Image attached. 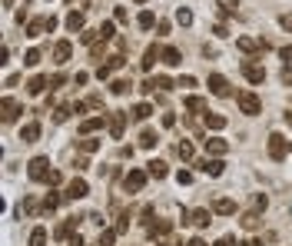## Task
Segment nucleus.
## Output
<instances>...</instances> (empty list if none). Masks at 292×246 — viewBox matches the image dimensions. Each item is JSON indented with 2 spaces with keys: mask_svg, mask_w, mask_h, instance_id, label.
<instances>
[{
  "mask_svg": "<svg viewBox=\"0 0 292 246\" xmlns=\"http://www.w3.org/2000/svg\"><path fill=\"white\" fill-rule=\"evenodd\" d=\"M27 173H30V180H37V183H50L53 170H50V160L47 157H33L30 167H27Z\"/></svg>",
  "mask_w": 292,
  "mask_h": 246,
  "instance_id": "obj_1",
  "label": "nucleus"
},
{
  "mask_svg": "<svg viewBox=\"0 0 292 246\" xmlns=\"http://www.w3.org/2000/svg\"><path fill=\"white\" fill-rule=\"evenodd\" d=\"M176 153H180L183 160H193V157H196V153H193V143H186V140H183L180 146H176Z\"/></svg>",
  "mask_w": 292,
  "mask_h": 246,
  "instance_id": "obj_40",
  "label": "nucleus"
},
{
  "mask_svg": "<svg viewBox=\"0 0 292 246\" xmlns=\"http://www.w3.org/2000/svg\"><path fill=\"white\" fill-rule=\"evenodd\" d=\"M73 233H77V216H67V220L56 226V239H73Z\"/></svg>",
  "mask_w": 292,
  "mask_h": 246,
  "instance_id": "obj_17",
  "label": "nucleus"
},
{
  "mask_svg": "<svg viewBox=\"0 0 292 246\" xmlns=\"http://www.w3.org/2000/svg\"><path fill=\"white\" fill-rule=\"evenodd\" d=\"M113 20H116V24H127V20H130L127 7H116V14H113Z\"/></svg>",
  "mask_w": 292,
  "mask_h": 246,
  "instance_id": "obj_48",
  "label": "nucleus"
},
{
  "mask_svg": "<svg viewBox=\"0 0 292 246\" xmlns=\"http://www.w3.org/2000/svg\"><path fill=\"white\" fill-rule=\"evenodd\" d=\"M285 123H289V127H292V110H285Z\"/></svg>",
  "mask_w": 292,
  "mask_h": 246,
  "instance_id": "obj_59",
  "label": "nucleus"
},
{
  "mask_svg": "<svg viewBox=\"0 0 292 246\" xmlns=\"http://www.w3.org/2000/svg\"><path fill=\"white\" fill-rule=\"evenodd\" d=\"M216 7H219V14H222V17H229V14H236L239 0H216Z\"/></svg>",
  "mask_w": 292,
  "mask_h": 246,
  "instance_id": "obj_30",
  "label": "nucleus"
},
{
  "mask_svg": "<svg viewBox=\"0 0 292 246\" xmlns=\"http://www.w3.org/2000/svg\"><path fill=\"white\" fill-rule=\"evenodd\" d=\"M289 153H292V143H289Z\"/></svg>",
  "mask_w": 292,
  "mask_h": 246,
  "instance_id": "obj_62",
  "label": "nucleus"
},
{
  "mask_svg": "<svg viewBox=\"0 0 292 246\" xmlns=\"http://www.w3.org/2000/svg\"><path fill=\"white\" fill-rule=\"evenodd\" d=\"M213 213H219V216L236 213V200H229V196H216V200H213Z\"/></svg>",
  "mask_w": 292,
  "mask_h": 246,
  "instance_id": "obj_14",
  "label": "nucleus"
},
{
  "mask_svg": "<svg viewBox=\"0 0 292 246\" xmlns=\"http://www.w3.org/2000/svg\"><path fill=\"white\" fill-rule=\"evenodd\" d=\"M153 80H156V87H159V90H169V87H173V80L163 77V73H159V77H153Z\"/></svg>",
  "mask_w": 292,
  "mask_h": 246,
  "instance_id": "obj_49",
  "label": "nucleus"
},
{
  "mask_svg": "<svg viewBox=\"0 0 292 246\" xmlns=\"http://www.w3.org/2000/svg\"><path fill=\"white\" fill-rule=\"evenodd\" d=\"M70 113H73V104H64V107H56L53 120H56V123H64V120H70Z\"/></svg>",
  "mask_w": 292,
  "mask_h": 246,
  "instance_id": "obj_37",
  "label": "nucleus"
},
{
  "mask_svg": "<svg viewBox=\"0 0 292 246\" xmlns=\"http://www.w3.org/2000/svg\"><path fill=\"white\" fill-rule=\"evenodd\" d=\"M266 207H269V200L259 193V196H256V210H266Z\"/></svg>",
  "mask_w": 292,
  "mask_h": 246,
  "instance_id": "obj_55",
  "label": "nucleus"
},
{
  "mask_svg": "<svg viewBox=\"0 0 292 246\" xmlns=\"http://www.w3.org/2000/svg\"><path fill=\"white\" fill-rule=\"evenodd\" d=\"M136 4H146V0H136Z\"/></svg>",
  "mask_w": 292,
  "mask_h": 246,
  "instance_id": "obj_61",
  "label": "nucleus"
},
{
  "mask_svg": "<svg viewBox=\"0 0 292 246\" xmlns=\"http://www.w3.org/2000/svg\"><path fill=\"white\" fill-rule=\"evenodd\" d=\"M24 64H27V67H37V64H40V50H27V54H24Z\"/></svg>",
  "mask_w": 292,
  "mask_h": 246,
  "instance_id": "obj_43",
  "label": "nucleus"
},
{
  "mask_svg": "<svg viewBox=\"0 0 292 246\" xmlns=\"http://www.w3.org/2000/svg\"><path fill=\"white\" fill-rule=\"evenodd\" d=\"M47 83H50V80H47V77H40V73H37V77H30V80H27V93L40 96L43 90H47Z\"/></svg>",
  "mask_w": 292,
  "mask_h": 246,
  "instance_id": "obj_20",
  "label": "nucleus"
},
{
  "mask_svg": "<svg viewBox=\"0 0 292 246\" xmlns=\"http://www.w3.org/2000/svg\"><path fill=\"white\" fill-rule=\"evenodd\" d=\"M140 146H143V150H153V146H156V133H153V130H143V133H140Z\"/></svg>",
  "mask_w": 292,
  "mask_h": 246,
  "instance_id": "obj_32",
  "label": "nucleus"
},
{
  "mask_svg": "<svg viewBox=\"0 0 292 246\" xmlns=\"http://www.w3.org/2000/svg\"><path fill=\"white\" fill-rule=\"evenodd\" d=\"M176 180H180V186H186V183H193V173H190V170H180Z\"/></svg>",
  "mask_w": 292,
  "mask_h": 246,
  "instance_id": "obj_50",
  "label": "nucleus"
},
{
  "mask_svg": "<svg viewBox=\"0 0 292 246\" xmlns=\"http://www.w3.org/2000/svg\"><path fill=\"white\" fill-rule=\"evenodd\" d=\"M113 230H116V233H127V230H130V213H123V216H120V223L113 226Z\"/></svg>",
  "mask_w": 292,
  "mask_h": 246,
  "instance_id": "obj_45",
  "label": "nucleus"
},
{
  "mask_svg": "<svg viewBox=\"0 0 292 246\" xmlns=\"http://www.w3.org/2000/svg\"><path fill=\"white\" fill-rule=\"evenodd\" d=\"M146 173H150V176H156V180H163V176L169 173V170H166V163H163V160H150V163H146Z\"/></svg>",
  "mask_w": 292,
  "mask_h": 246,
  "instance_id": "obj_22",
  "label": "nucleus"
},
{
  "mask_svg": "<svg viewBox=\"0 0 292 246\" xmlns=\"http://www.w3.org/2000/svg\"><path fill=\"white\" fill-rule=\"evenodd\" d=\"M206 153H209V157H226V153H229V140H222V136H209V140H206Z\"/></svg>",
  "mask_w": 292,
  "mask_h": 246,
  "instance_id": "obj_12",
  "label": "nucleus"
},
{
  "mask_svg": "<svg viewBox=\"0 0 292 246\" xmlns=\"http://www.w3.org/2000/svg\"><path fill=\"white\" fill-rule=\"evenodd\" d=\"M209 93L213 96H229L232 93V90H229V80L222 77V73H213V77H209Z\"/></svg>",
  "mask_w": 292,
  "mask_h": 246,
  "instance_id": "obj_10",
  "label": "nucleus"
},
{
  "mask_svg": "<svg viewBox=\"0 0 292 246\" xmlns=\"http://www.w3.org/2000/svg\"><path fill=\"white\" fill-rule=\"evenodd\" d=\"M243 77L249 80V83H262V80H266V70H262L259 64H253V60H246V64H243Z\"/></svg>",
  "mask_w": 292,
  "mask_h": 246,
  "instance_id": "obj_13",
  "label": "nucleus"
},
{
  "mask_svg": "<svg viewBox=\"0 0 292 246\" xmlns=\"http://www.w3.org/2000/svg\"><path fill=\"white\" fill-rule=\"evenodd\" d=\"M216 246H236V239H232V236H226V239H219Z\"/></svg>",
  "mask_w": 292,
  "mask_h": 246,
  "instance_id": "obj_56",
  "label": "nucleus"
},
{
  "mask_svg": "<svg viewBox=\"0 0 292 246\" xmlns=\"http://www.w3.org/2000/svg\"><path fill=\"white\" fill-rule=\"evenodd\" d=\"M130 117H133V120H146V117H153V107L150 104H136L133 110H130Z\"/></svg>",
  "mask_w": 292,
  "mask_h": 246,
  "instance_id": "obj_27",
  "label": "nucleus"
},
{
  "mask_svg": "<svg viewBox=\"0 0 292 246\" xmlns=\"http://www.w3.org/2000/svg\"><path fill=\"white\" fill-rule=\"evenodd\" d=\"M50 30V17H37V20H30L27 24V37H40V33Z\"/></svg>",
  "mask_w": 292,
  "mask_h": 246,
  "instance_id": "obj_18",
  "label": "nucleus"
},
{
  "mask_svg": "<svg viewBox=\"0 0 292 246\" xmlns=\"http://www.w3.org/2000/svg\"><path fill=\"white\" fill-rule=\"evenodd\" d=\"M206 127H209V130H222V127H226V117H219V113H206Z\"/></svg>",
  "mask_w": 292,
  "mask_h": 246,
  "instance_id": "obj_31",
  "label": "nucleus"
},
{
  "mask_svg": "<svg viewBox=\"0 0 292 246\" xmlns=\"http://www.w3.org/2000/svg\"><path fill=\"white\" fill-rule=\"evenodd\" d=\"M87 193H90L87 180H80V176H73V180H70V186H67V193H64V200H83Z\"/></svg>",
  "mask_w": 292,
  "mask_h": 246,
  "instance_id": "obj_8",
  "label": "nucleus"
},
{
  "mask_svg": "<svg viewBox=\"0 0 292 246\" xmlns=\"http://www.w3.org/2000/svg\"><path fill=\"white\" fill-rule=\"evenodd\" d=\"M239 223H243V230H256V226H259V213H256V210H253V213H243Z\"/></svg>",
  "mask_w": 292,
  "mask_h": 246,
  "instance_id": "obj_33",
  "label": "nucleus"
},
{
  "mask_svg": "<svg viewBox=\"0 0 292 246\" xmlns=\"http://www.w3.org/2000/svg\"><path fill=\"white\" fill-rule=\"evenodd\" d=\"M20 213H37V203H33V200H24V207H20Z\"/></svg>",
  "mask_w": 292,
  "mask_h": 246,
  "instance_id": "obj_52",
  "label": "nucleus"
},
{
  "mask_svg": "<svg viewBox=\"0 0 292 246\" xmlns=\"http://www.w3.org/2000/svg\"><path fill=\"white\" fill-rule=\"evenodd\" d=\"M110 73H113V70H110V67H106V64H103L100 70H96V77H100V80H106V77H110Z\"/></svg>",
  "mask_w": 292,
  "mask_h": 246,
  "instance_id": "obj_54",
  "label": "nucleus"
},
{
  "mask_svg": "<svg viewBox=\"0 0 292 246\" xmlns=\"http://www.w3.org/2000/svg\"><path fill=\"white\" fill-rule=\"evenodd\" d=\"M159 57H163V50H159L156 43H150V47H146V54H143V70H153V64H156Z\"/></svg>",
  "mask_w": 292,
  "mask_h": 246,
  "instance_id": "obj_19",
  "label": "nucleus"
},
{
  "mask_svg": "<svg viewBox=\"0 0 292 246\" xmlns=\"http://www.w3.org/2000/svg\"><path fill=\"white\" fill-rule=\"evenodd\" d=\"M67 30H70V33H80V30H83V14H77V10H73V14H67Z\"/></svg>",
  "mask_w": 292,
  "mask_h": 246,
  "instance_id": "obj_25",
  "label": "nucleus"
},
{
  "mask_svg": "<svg viewBox=\"0 0 292 246\" xmlns=\"http://www.w3.org/2000/svg\"><path fill=\"white\" fill-rule=\"evenodd\" d=\"M169 230H173V223H169V220L150 223V239H156V243H159V239H166V236H169Z\"/></svg>",
  "mask_w": 292,
  "mask_h": 246,
  "instance_id": "obj_15",
  "label": "nucleus"
},
{
  "mask_svg": "<svg viewBox=\"0 0 292 246\" xmlns=\"http://www.w3.org/2000/svg\"><path fill=\"white\" fill-rule=\"evenodd\" d=\"M136 24H140V27H143V30H150V27H153V24H156V17H153V10H143V14H140V17H136Z\"/></svg>",
  "mask_w": 292,
  "mask_h": 246,
  "instance_id": "obj_35",
  "label": "nucleus"
},
{
  "mask_svg": "<svg viewBox=\"0 0 292 246\" xmlns=\"http://www.w3.org/2000/svg\"><path fill=\"white\" fill-rule=\"evenodd\" d=\"M285 153H289V140L282 133H269V157L279 163V160H285Z\"/></svg>",
  "mask_w": 292,
  "mask_h": 246,
  "instance_id": "obj_3",
  "label": "nucleus"
},
{
  "mask_svg": "<svg viewBox=\"0 0 292 246\" xmlns=\"http://www.w3.org/2000/svg\"><path fill=\"white\" fill-rule=\"evenodd\" d=\"M37 136H40V123H37V120H33V123H27V127L20 130V140H24V143H33Z\"/></svg>",
  "mask_w": 292,
  "mask_h": 246,
  "instance_id": "obj_24",
  "label": "nucleus"
},
{
  "mask_svg": "<svg viewBox=\"0 0 292 246\" xmlns=\"http://www.w3.org/2000/svg\"><path fill=\"white\" fill-rule=\"evenodd\" d=\"M83 104H87V107H93V110H100V113H103V96H100V93L87 96V100H83Z\"/></svg>",
  "mask_w": 292,
  "mask_h": 246,
  "instance_id": "obj_44",
  "label": "nucleus"
},
{
  "mask_svg": "<svg viewBox=\"0 0 292 246\" xmlns=\"http://www.w3.org/2000/svg\"><path fill=\"white\" fill-rule=\"evenodd\" d=\"M127 117H130V113H123V110H113V113H110L106 127H110V136H113V140H120V136H123V130H127Z\"/></svg>",
  "mask_w": 292,
  "mask_h": 246,
  "instance_id": "obj_4",
  "label": "nucleus"
},
{
  "mask_svg": "<svg viewBox=\"0 0 292 246\" xmlns=\"http://www.w3.org/2000/svg\"><path fill=\"white\" fill-rule=\"evenodd\" d=\"M236 246H253V243H236Z\"/></svg>",
  "mask_w": 292,
  "mask_h": 246,
  "instance_id": "obj_60",
  "label": "nucleus"
},
{
  "mask_svg": "<svg viewBox=\"0 0 292 246\" xmlns=\"http://www.w3.org/2000/svg\"><path fill=\"white\" fill-rule=\"evenodd\" d=\"M116 236H120L116 230H103L100 239H96V246H113V239H116Z\"/></svg>",
  "mask_w": 292,
  "mask_h": 246,
  "instance_id": "obj_38",
  "label": "nucleus"
},
{
  "mask_svg": "<svg viewBox=\"0 0 292 246\" xmlns=\"http://www.w3.org/2000/svg\"><path fill=\"white\" fill-rule=\"evenodd\" d=\"M96 30H100V40H103V43H106V40L113 37V30H116V20H103V24L96 27Z\"/></svg>",
  "mask_w": 292,
  "mask_h": 246,
  "instance_id": "obj_29",
  "label": "nucleus"
},
{
  "mask_svg": "<svg viewBox=\"0 0 292 246\" xmlns=\"http://www.w3.org/2000/svg\"><path fill=\"white\" fill-rule=\"evenodd\" d=\"M127 87H130L127 80H113V83H110V90H113V93H127Z\"/></svg>",
  "mask_w": 292,
  "mask_h": 246,
  "instance_id": "obj_46",
  "label": "nucleus"
},
{
  "mask_svg": "<svg viewBox=\"0 0 292 246\" xmlns=\"http://www.w3.org/2000/svg\"><path fill=\"white\" fill-rule=\"evenodd\" d=\"M236 47L243 50V54H266L269 43H266V40H256V37H239Z\"/></svg>",
  "mask_w": 292,
  "mask_h": 246,
  "instance_id": "obj_7",
  "label": "nucleus"
},
{
  "mask_svg": "<svg viewBox=\"0 0 292 246\" xmlns=\"http://www.w3.org/2000/svg\"><path fill=\"white\" fill-rule=\"evenodd\" d=\"M213 33H216V37H229V30H226V24H216V27H213Z\"/></svg>",
  "mask_w": 292,
  "mask_h": 246,
  "instance_id": "obj_53",
  "label": "nucleus"
},
{
  "mask_svg": "<svg viewBox=\"0 0 292 246\" xmlns=\"http://www.w3.org/2000/svg\"><path fill=\"white\" fill-rule=\"evenodd\" d=\"M100 40V30H83L80 33V43H96Z\"/></svg>",
  "mask_w": 292,
  "mask_h": 246,
  "instance_id": "obj_42",
  "label": "nucleus"
},
{
  "mask_svg": "<svg viewBox=\"0 0 292 246\" xmlns=\"http://www.w3.org/2000/svg\"><path fill=\"white\" fill-rule=\"evenodd\" d=\"M30 246H47V230H43V226H37V230L30 233Z\"/></svg>",
  "mask_w": 292,
  "mask_h": 246,
  "instance_id": "obj_34",
  "label": "nucleus"
},
{
  "mask_svg": "<svg viewBox=\"0 0 292 246\" xmlns=\"http://www.w3.org/2000/svg\"><path fill=\"white\" fill-rule=\"evenodd\" d=\"M123 64H127V60H123V54H113V57H106V67H110V70H120Z\"/></svg>",
  "mask_w": 292,
  "mask_h": 246,
  "instance_id": "obj_41",
  "label": "nucleus"
},
{
  "mask_svg": "<svg viewBox=\"0 0 292 246\" xmlns=\"http://www.w3.org/2000/svg\"><path fill=\"white\" fill-rule=\"evenodd\" d=\"M70 246H83V239H80V236H73V239H70Z\"/></svg>",
  "mask_w": 292,
  "mask_h": 246,
  "instance_id": "obj_58",
  "label": "nucleus"
},
{
  "mask_svg": "<svg viewBox=\"0 0 292 246\" xmlns=\"http://www.w3.org/2000/svg\"><path fill=\"white\" fill-rule=\"evenodd\" d=\"M106 120H110V113H100V117L83 120V123H80V133H83V136H93L96 130H103V123H106Z\"/></svg>",
  "mask_w": 292,
  "mask_h": 246,
  "instance_id": "obj_9",
  "label": "nucleus"
},
{
  "mask_svg": "<svg viewBox=\"0 0 292 246\" xmlns=\"http://www.w3.org/2000/svg\"><path fill=\"white\" fill-rule=\"evenodd\" d=\"M163 64H169V67H180L183 64V54L176 47H163Z\"/></svg>",
  "mask_w": 292,
  "mask_h": 246,
  "instance_id": "obj_23",
  "label": "nucleus"
},
{
  "mask_svg": "<svg viewBox=\"0 0 292 246\" xmlns=\"http://www.w3.org/2000/svg\"><path fill=\"white\" fill-rule=\"evenodd\" d=\"M176 24H183V27H190V24H193V10L180 7V10H176Z\"/></svg>",
  "mask_w": 292,
  "mask_h": 246,
  "instance_id": "obj_39",
  "label": "nucleus"
},
{
  "mask_svg": "<svg viewBox=\"0 0 292 246\" xmlns=\"http://www.w3.org/2000/svg\"><path fill=\"white\" fill-rule=\"evenodd\" d=\"M190 223L193 226H209V223H213V210H193Z\"/></svg>",
  "mask_w": 292,
  "mask_h": 246,
  "instance_id": "obj_21",
  "label": "nucleus"
},
{
  "mask_svg": "<svg viewBox=\"0 0 292 246\" xmlns=\"http://www.w3.org/2000/svg\"><path fill=\"white\" fill-rule=\"evenodd\" d=\"M186 246H206V239H199V236H196V239H190Z\"/></svg>",
  "mask_w": 292,
  "mask_h": 246,
  "instance_id": "obj_57",
  "label": "nucleus"
},
{
  "mask_svg": "<svg viewBox=\"0 0 292 246\" xmlns=\"http://www.w3.org/2000/svg\"><path fill=\"white\" fill-rule=\"evenodd\" d=\"M196 170H203L209 176H222L226 163H222V157H206V160H196Z\"/></svg>",
  "mask_w": 292,
  "mask_h": 246,
  "instance_id": "obj_5",
  "label": "nucleus"
},
{
  "mask_svg": "<svg viewBox=\"0 0 292 246\" xmlns=\"http://www.w3.org/2000/svg\"><path fill=\"white\" fill-rule=\"evenodd\" d=\"M60 200H64L60 193H47V196H43V207H40V210H43V213H53V210L60 207Z\"/></svg>",
  "mask_w": 292,
  "mask_h": 246,
  "instance_id": "obj_26",
  "label": "nucleus"
},
{
  "mask_svg": "<svg viewBox=\"0 0 292 246\" xmlns=\"http://www.w3.org/2000/svg\"><path fill=\"white\" fill-rule=\"evenodd\" d=\"M80 150H83V153H96V150H100V140H93V136H83V140H80Z\"/></svg>",
  "mask_w": 292,
  "mask_h": 246,
  "instance_id": "obj_36",
  "label": "nucleus"
},
{
  "mask_svg": "<svg viewBox=\"0 0 292 246\" xmlns=\"http://www.w3.org/2000/svg\"><path fill=\"white\" fill-rule=\"evenodd\" d=\"M236 100H239V110H243L246 117H259V110H262V100L253 93V90H239V96H236Z\"/></svg>",
  "mask_w": 292,
  "mask_h": 246,
  "instance_id": "obj_2",
  "label": "nucleus"
},
{
  "mask_svg": "<svg viewBox=\"0 0 292 246\" xmlns=\"http://www.w3.org/2000/svg\"><path fill=\"white\" fill-rule=\"evenodd\" d=\"M146 170H130L127 173V180H123V186H127V193H140L143 186H146Z\"/></svg>",
  "mask_w": 292,
  "mask_h": 246,
  "instance_id": "obj_6",
  "label": "nucleus"
},
{
  "mask_svg": "<svg viewBox=\"0 0 292 246\" xmlns=\"http://www.w3.org/2000/svg\"><path fill=\"white\" fill-rule=\"evenodd\" d=\"M183 107H186V110H193V113H199V110H206V100H203V96H186V100H183Z\"/></svg>",
  "mask_w": 292,
  "mask_h": 246,
  "instance_id": "obj_28",
  "label": "nucleus"
},
{
  "mask_svg": "<svg viewBox=\"0 0 292 246\" xmlns=\"http://www.w3.org/2000/svg\"><path fill=\"white\" fill-rule=\"evenodd\" d=\"M64 83H67V73H56V77H50V90L64 87Z\"/></svg>",
  "mask_w": 292,
  "mask_h": 246,
  "instance_id": "obj_47",
  "label": "nucleus"
},
{
  "mask_svg": "<svg viewBox=\"0 0 292 246\" xmlns=\"http://www.w3.org/2000/svg\"><path fill=\"white\" fill-rule=\"evenodd\" d=\"M0 110H4V123H14V120H17V113L24 110V107L17 104L14 96H4V100H0Z\"/></svg>",
  "mask_w": 292,
  "mask_h": 246,
  "instance_id": "obj_11",
  "label": "nucleus"
},
{
  "mask_svg": "<svg viewBox=\"0 0 292 246\" xmlns=\"http://www.w3.org/2000/svg\"><path fill=\"white\" fill-rule=\"evenodd\" d=\"M70 54H73V43H70V40H60V43L53 47V64H67Z\"/></svg>",
  "mask_w": 292,
  "mask_h": 246,
  "instance_id": "obj_16",
  "label": "nucleus"
},
{
  "mask_svg": "<svg viewBox=\"0 0 292 246\" xmlns=\"http://www.w3.org/2000/svg\"><path fill=\"white\" fill-rule=\"evenodd\" d=\"M279 24H282V30L292 33V14H282V17H279Z\"/></svg>",
  "mask_w": 292,
  "mask_h": 246,
  "instance_id": "obj_51",
  "label": "nucleus"
}]
</instances>
